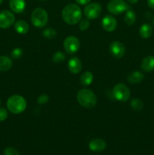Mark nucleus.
<instances>
[{
    "label": "nucleus",
    "mask_w": 154,
    "mask_h": 155,
    "mask_svg": "<svg viewBox=\"0 0 154 155\" xmlns=\"http://www.w3.org/2000/svg\"><path fill=\"white\" fill-rule=\"evenodd\" d=\"M82 11L75 4H69L65 6L62 11V18L65 23L69 25H75L81 21Z\"/></svg>",
    "instance_id": "obj_1"
},
{
    "label": "nucleus",
    "mask_w": 154,
    "mask_h": 155,
    "mask_svg": "<svg viewBox=\"0 0 154 155\" xmlns=\"http://www.w3.org/2000/svg\"><path fill=\"white\" fill-rule=\"evenodd\" d=\"M76 98L80 105L85 108H92L97 104L96 95L90 89H80L77 93Z\"/></svg>",
    "instance_id": "obj_2"
},
{
    "label": "nucleus",
    "mask_w": 154,
    "mask_h": 155,
    "mask_svg": "<svg viewBox=\"0 0 154 155\" xmlns=\"http://www.w3.org/2000/svg\"><path fill=\"white\" fill-rule=\"evenodd\" d=\"M7 107L11 113L18 114L25 110L27 101L21 95H14L8 99Z\"/></svg>",
    "instance_id": "obj_3"
},
{
    "label": "nucleus",
    "mask_w": 154,
    "mask_h": 155,
    "mask_svg": "<svg viewBox=\"0 0 154 155\" xmlns=\"http://www.w3.org/2000/svg\"><path fill=\"white\" fill-rule=\"evenodd\" d=\"M31 21L35 27L39 28L45 27L48 21V13L42 8H37L32 13Z\"/></svg>",
    "instance_id": "obj_4"
},
{
    "label": "nucleus",
    "mask_w": 154,
    "mask_h": 155,
    "mask_svg": "<svg viewBox=\"0 0 154 155\" xmlns=\"http://www.w3.org/2000/svg\"><path fill=\"white\" fill-rule=\"evenodd\" d=\"M113 96L117 101H126L129 99L130 95H131V92L130 89L124 83H118L113 88Z\"/></svg>",
    "instance_id": "obj_5"
},
{
    "label": "nucleus",
    "mask_w": 154,
    "mask_h": 155,
    "mask_svg": "<svg viewBox=\"0 0 154 155\" xmlns=\"http://www.w3.org/2000/svg\"><path fill=\"white\" fill-rule=\"evenodd\" d=\"M128 5L124 0H111L107 5V9L113 15H120L129 8Z\"/></svg>",
    "instance_id": "obj_6"
},
{
    "label": "nucleus",
    "mask_w": 154,
    "mask_h": 155,
    "mask_svg": "<svg viewBox=\"0 0 154 155\" xmlns=\"http://www.w3.org/2000/svg\"><path fill=\"white\" fill-rule=\"evenodd\" d=\"M80 42L75 36H68L63 41V48L68 54H75L79 51Z\"/></svg>",
    "instance_id": "obj_7"
},
{
    "label": "nucleus",
    "mask_w": 154,
    "mask_h": 155,
    "mask_svg": "<svg viewBox=\"0 0 154 155\" xmlns=\"http://www.w3.org/2000/svg\"><path fill=\"white\" fill-rule=\"evenodd\" d=\"M102 7L99 3L94 2L88 4L84 9V14L88 19H95L101 15Z\"/></svg>",
    "instance_id": "obj_8"
},
{
    "label": "nucleus",
    "mask_w": 154,
    "mask_h": 155,
    "mask_svg": "<svg viewBox=\"0 0 154 155\" xmlns=\"http://www.w3.org/2000/svg\"><path fill=\"white\" fill-rule=\"evenodd\" d=\"M14 15L12 12L7 10H4L0 12V28H8L14 23Z\"/></svg>",
    "instance_id": "obj_9"
},
{
    "label": "nucleus",
    "mask_w": 154,
    "mask_h": 155,
    "mask_svg": "<svg viewBox=\"0 0 154 155\" xmlns=\"http://www.w3.org/2000/svg\"><path fill=\"white\" fill-rule=\"evenodd\" d=\"M110 51L112 55L117 58L123 57L125 53V47L122 42L114 41L110 45Z\"/></svg>",
    "instance_id": "obj_10"
},
{
    "label": "nucleus",
    "mask_w": 154,
    "mask_h": 155,
    "mask_svg": "<svg viewBox=\"0 0 154 155\" xmlns=\"http://www.w3.org/2000/svg\"><path fill=\"white\" fill-rule=\"evenodd\" d=\"M102 27L107 32H112L116 30L117 27V22L115 18L111 15H106L102 20Z\"/></svg>",
    "instance_id": "obj_11"
},
{
    "label": "nucleus",
    "mask_w": 154,
    "mask_h": 155,
    "mask_svg": "<svg viewBox=\"0 0 154 155\" xmlns=\"http://www.w3.org/2000/svg\"><path fill=\"white\" fill-rule=\"evenodd\" d=\"M68 68H69V71L72 74H79L82 71V62L78 58H72L68 61Z\"/></svg>",
    "instance_id": "obj_12"
},
{
    "label": "nucleus",
    "mask_w": 154,
    "mask_h": 155,
    "mask_svg": "<svg viewBox=\"0 0 154 155\" xmlns=\"http://www.w3.org/2000/svg\"><path fill=\"white\" fill-rule=\"evenodd\" d=\"M9 6L15 13H22L26 7L25 0H10Z\"/></svg>",
    "instance_id": "obj_13"
},
{
    "label": "nucleus",
    "mask_w": 154,
    "mask_h": 155,
    "mask_svg": "<svg viewBox=\"0 0 154 155\" xmlns=\"http://www.w3.org/2000/svg\"><path fill=\"white\" fill-rule=\"evenodd\" d=\"M106 147H107V144L101 139H93L89 143V148L92 151H96V152L104 151Z\"/></svg>",
    "instance_id": "obj_14"
},
{
    "label": "nucleus",
    "mask_w": 154,
    "mask_h": 155,
    "mask_svg": "<svg viewBox=\"0 0 154 155\" xmlns=\"http://www.w3.org/2000/svg\"><path fill=\"white\" fill-rule=\"evenodd\" d=\"M141 69L145 72H151L154 70V57L153 56H147L142 60Z\"/></svg>",
    "instance_id": "obj_15"
},
{
    "label": "nucleus",
    "mask_w": 154,
    "mask_h": 155,
    "mask_svg": "<svg viewBox=\"0 0 154 155\" xmlns=\"http://www.w3.org/2000/svg\"><path fill=\"white\" fill-rule=\"evenodd\" d=\"M143 78L144 77L141 72L138 71H134L128 74L127 77V80L128 81V83H131V84H137V83H140L143 80Z\"/></svg>",
    "instance_id": "obj_16"
},
{
    "label": "nucleus",
    "mask_w": 154,
    "mask_h": 155,
    "mask_svg": "<svg viewBox=\"0 0 154 155\" xmlns=\"http://www.w3.org/2000/svg\"><path fill=\"white\" fill-rule=\"evenodd\" d=\"M12 67V60L8 56H0V71L5 72Z\"/></svg>",
    "instance_id": "obj_17"
},
{
    "label": "nucleus",
    "mask_w": 154,
    "mask_h": 155,
    "mask_svg": "<svg viewBox=\"0 0 154 155\" xmlns=\"http://www.w3.org/2000/svg\"><path fill=\"white\" fill-rule=\"evenodd\" d=\"M29 24L25 21H18L14 24V29L20 34H26L29 31Z\"/></svg>",
    "instance_id": "obj_18"
},
{
    "label": "nucleus",
    "mask_w": 154,
    "mask_h": 155,
    "mask_svg": "<svg viewBox=\"0 0 154 155\" xmlns=\"http://www.w3.org/2000/svg\"><path fill=\"white\" fill-rule=\"evenodd\" d=\"M139 33H140V36L142 38H149L152 36V27L150 24H144L140 27V30H139Z\"/></svg>",
    "instance_id": "obj_19"
},
{
    "label": "nucleus",
    "mask_w": 154,
    "mask_h": 155,
    "mask_svg": "<svg viewBox=\"0 0 154 155\" xmlns=\"http://www.w3.org/2000/svg\"><path fill=\"white\" fill-rule=\"evenodd\" d=\"M124 21L128 25H133L136 21V15L134 11L129 8L125 12V15L124 17Z\"/></svg>",
    "instance_id": "obj_20"
},
{
    "label": "nucleus",
    "mask_w": 154,
    "mask_h": 155,
    "mask_svg": "<svg viewBox=\"0 0 154 155\" xmlns=\"http://www.w3.org/2000/svg\"><path fill=\"white\" fill-rule=\"evenodd\" d=\"M93 74L90 71H85V72L82 74L80 81H81V83L83 86H87L91 84V83L93 82Z\"/></svg>",
    "instance_id": "obj_21"
},
{
    "label": "nucleus",
    "mask_w": 154,
    "mask_h": 155,
    "mask_svg": "<svg viewBox=\"0 0 154 155\" xmlns=\"http://www.w3.org/2000/svg\"><path fill=\"white\" fill-rule=\"evenodd\" d=\"M130 105H131V108L134 109V110H141L143 107V103L139 98H133L130 102Z\"/></svg>",
    "instance_id": "obj_22"
},
{
    "label": "nucleus",
    "mask_w": 154,
    "mask_h": 155,
    "mask_svg": "<svg viewBox=\"0 0 154 155\" xmlns=\"http://www.w3.org/2000/svg\"><path fill=\"white\" fill-rule=\"evenodd\" d=\"M42 34H43L44 37L51 39L55 37L56 35H57V33H56L54 29L51 28V27H48V28H46L45 30H44Z\"/></svg>",
    "instance_id": "obj_23"
},
{
    "label": "nucleus",
    "mask_w": 154,
    "mask_h": 155,
    "mask_svg": "<svg viewBox=\"0 0 154 155\" xmlns=\"http://www.w3.org/2000/svg\"><path fill=\"white\" fill-rule=\"evenodd\" d=\"M65 58H66V55L64 54V53H63L62 51H57L53 55L52 60L55 63H61L65 60Z\"/></svg>",
    "instance_id": "obj_24"
},
{
    "label": "nucleus",
    "mask_w": 154,
    "mask_h": 155,
    "mask_svg": "<svg viewBox=\"0 0 154 155\" xmlns=\"http://www.w3.org/2000/svg\"><path fill=\"white\" fill-rule=\"evenodd\" d=\"M23 53H24V51H23V50L21 48H16L11 51V58L13 59H18L23 55Z\"/></svg>",
    "instance_id": "obj_25"
},
{
    "label": "nucleus",
    "mask_w": 154,
    "mask_h": 155,
    "mask_svg": "<svg viewBox=\"0 0 154 155\" xmlns=\"http://www.w3.org/2000/svg\"><path fill=\"white\" fill-rule=\"evenodd\" d=\"M4 155H21L17 149L12 147H8L4 150Z\"/></svg>",
    "instance_id": "obj_26"
},
{
    "label": "nucleus",
    "mask_w": 154,
    "mask_h": 155,
    "mask_svg": "<svg viewBox=\"0 0 154 155\" xmlns=\"http://www.w3.org/2000/svg\"><path fill=\"white\" fill-rule=\"evenodd\" d=\"M89 26H90V23H89V21L88 19H83L80 21L79 29L82 31H85V30H87Z\"/></svg>",
    "instance_id": "obj_27"
},
{
    "label": "nucleus",
    "mask_w": 154,
    "mask_h": 155,
    "mask_svg": "<svg viewBox=\"0 0 154 155\" xmlns=\"http://www.w3.org/2000/svg\"><path fill=\"white\" fill-rule=\"evenodd\" d=\"M8 117V111L5 107H0V121H4Z\"/></svg>",
    "instance_id": "obj_28"
},
{
    "label": "nucleus",
    "mask_w": 154,
    "mask_h": 155,
    "mask_svg": "<svg viewBox=\"0 0 154 155\" xmlns=\"http://www.w3.org/2000/svg\"><path fill=\"white\" fill-rule=\"evenodd\" d=\"M48 101V96L47 95H42L38 98V103L39 104H45Z\"/></svg>",
    "instance_id": "obj_29"
},
{
    "label": "nucleus",
    "mask_w": 154,
    "mask_h": 155,
    "mask_svg": "<svg viewBox=\"0 0 154 155\" xmlns=\"http://www.w3.org/2000/svg\"><path fill=\"white\" fill-rule=\"evenodd\" d=\"M77 4L81 5H85L89 4L91 0H75Z\"/></svg>",
    "instance_id": "obj_30"
},
{
    "label": "nucleus",
    "mask_w": 154,
    "mask_h": 155,
    "mask_svg": "<svg viewBox=\"0 0 154 155\" xmlns=\"http://www.w3.org/2000/svg\"><path fill=\"white\" fill-rule=\"evenodd\" d=\"M147 5L150 8L154 9V0H147Z\"/></svg>",
    "instance_id": "obj_31"
},
{
    "label": "nucleus",
    "mask_w": 154,
    "mask_h": 155,
    "mask_svg": "<svg viewBox=\"0 0 154 155\" xmlns=\"http://www.w3.org/2000/svg\"><path fill=\"white\" fill-rule=\"evenodd\" d=\"M128 2L131 3V4H135V3H137L139 0H128Z\"/></svg>",
    "instance_id": "obj_32"
},
{
    "label": "nucleus",
    "mask_w": 154,
    "mask_h": 155,
    "mask_svg": "<svg viewBox=\"0 0 154 155\" xmlns=\"http://www.w3.org/2000/svg\"><path fill=\"white\" fill-rule=\"evenodd\" d=\"M2 2H3V0H0V5H1L2 3Z\"/></svg>",
    "instance_id": "obj_33"
},
{
    "label": "nucleus",
    "mask_w": 154,
    "mask_h": 155,
    "mask_svg": "<svg viewBox=\"0 0 154 155\" xmlns=\"http://www.w3.org/2000/svg\"><path fill=\"white\" fill-rule=\"evenodd\" d=\"M152 23H153V26H154V18H153V21H152Z\"/></svg>",
    "instance_id": "obj_34"
},
{
    "label": "nucleus",
    "mask_w": 154,
    "mask_h": 155,
    "mask_svg": "<svg viewBox=\"0 0 154 155\" xmlns=\"http://www.w3.org/2000/svg\"><path fill=\"white\" fill-rule=\"evenodd\" d=\"M0 104H1V100H0Z\"/></svg>",
    "instance_id": "obj_35"
}]
</instances>
